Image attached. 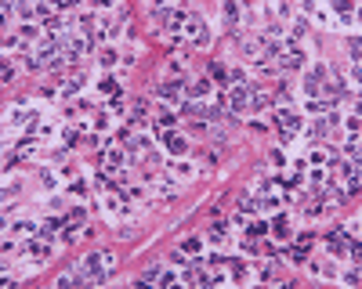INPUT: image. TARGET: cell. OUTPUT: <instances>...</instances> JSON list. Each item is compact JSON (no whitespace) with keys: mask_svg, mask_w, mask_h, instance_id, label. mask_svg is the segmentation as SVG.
Segmentation results:
<instances>
[{"mask_svg":"<svg viewBox=\"0 0 362 289\" xmlns=\"http://www.w3.org/2000/svg\"><path fill=\"white\" fill-rule=\"evenodd\" d=\"M174 123H178V116H174V109H159V127H163V130H171V127H174Z\"/></svg>","mask_w":362,"mask_h":289,"instance_id":"obj_18","label":"cell"},{"mask_svg":"<svg viewBox=\"0 0 362 289\" xmlns=\"http://www.w3.org/2000/svg\"><path fill=\"white\" fill-rule=\"evenodd\" d=\"M286 257H290L294 264H304V260H308V242H301V246H294V250H290Z\"/></svg>","mask_w":362,"mask_h":289,"instance_id":"obj_16","label":"cell"},{"mask_svg":"<svg viewBox=\"0 0 362 289\" xmlns=\"http://www.w3.org/2000/svg\"><path fill=\"white\" fill-rule=\"evenodd\" d=\"M199 250V239H185V253H196Z\"/></svg>","mask_w":362,"mask_h":289,"instance_id":"obj_29","label":"cell"},{"mask_svg":"<svg viewBox=\"0 0 362 289\" xmlns=\"http://www.w3.org/2000/svg\"><path fill=\"white\" fill-rule=\"evenodd\" d=\"M145 119H149V98H138L131 109V127H141Z\"/></svg>","mask_w":362,"mask_h":289,"instance_id":"obj_8","label":"cell"},{"mask_svg":"<svg viewBox=\"0 0 362 289\" xmlns=\"http://www.w3.org/2000/svg\"><path fill=\"white\" fill-rule=\"evenodd\" d=\"M76 138H80V130H76V127H69V130H62V145H65V148H69V145H73Z\"/></svg>","mask_w":362,"mask_h":289,"instance_id":"obj_25","label":"cell"},{"mask_svg":"<svg viewBox=\"0 0 362 289\" xmlns=\"http://www.w3.org/2000/svg\"><path fill=\"white\" fill-rule=\"evenodd\" d=\"M272 228H275V235H279V239H286V235H290V231H286V228H290V221H286V217H275V224H272Z\"/></svg>","mask_w":362,"mask_h":289,"instance_id":"obj_21","label":"cell"},{"mask_svg":"<svg viewBox=\"0 0 362 289\" xmlns=\"http://www.w3.org/2000/svg\"><path fill=\"white\" fill-rule=\"evenodd\" d=\"M156 98H159V101H178V105H181V101H185V84L171 80V84H163V87L156 91Z\"/></svg>","mask_w":362,"mask_h":289,"instance_id":"obj_6","label":"cell"},{"mask_svg":"<svg viewBox=\"0 0 362 289\" xmlns=\"http://www.w3.org/2000/svg\"><path fill=\"white\" fill-rule=\"evenodd\" d=\"M156 282H159V285H174V282H178V278H174V275H171V271H159V278H156Z\"/></svg>","mask_w":362,"mask_h":289,"instance_id":"obj_27","label":"cell"},{"mask_svg":"<svg viewBox=\"0 0 362 289\" xmlns=\"http://www.w3.org/2000/svg\"><path fill=\"white\" fill-rule=\"evenodd\" d=\"M210 239H214V242H228V224H221V221H218V224L210 228Z\"/></svg>","mask_w":362,"mask_h":289,"instance_id":"obj_19","label":"cell"},{"mask_svg":"<svg viewBox=\"0 0 362 289\" xmlns=\"http://www.w3.org/2000/svg\"><path fill=\"white\" fill-rule=\"evenodd\" d=\"M163 141H167V148H171L174 155H185V152H188V138H185V134H174V130H171Z\"/></svg>","mask_w":362,"mask_h":289,"instance_id":"obj_9","label":"cell"},{"mask_svg":"<svg viewBox=\"0 0 362 289\" xmlns=\"http://www.w3.org/2000/svg\"><path fill=\"white\" fill-rule=\"evenodd\" d=\"M272 119H275V127L283 130V141H294V130L301 127V116H297V109H279Z\"/></svg>","mask_w":362,"mask_h":289,"instance_id":"obj_3","label":"cell"},{"mask_svg":"<svg viewBox=\"0 0 362 289\" xmlns=\"http://www.w3.org/2000/svg\"><path fill=\"white\" fill-rule=\"evenodd\" d=\"M225 91H228V94H225L228 116H239V112L250 109V87H247V84H235V87H225Z\"/></svg>","mask_w":362,"mask_h":289,"instance_id":"obj_2","label":"cell"},{"mask_svg":"<svg viewBox=\"0 0 362 289\" xmlns=\"http://www.w3.org/2000/svg\"><path fill=\"white\" fill-rule=\"evenodd\" d=\"M185 36H188V44H207V22L199 18V15H188V22H185Z\"/></svg>","mask_w":362,"mask_h":289,"instance_id":"obj_5","label":"cell"},{"mask_svg":"<svg viewBox=\"0 0 362 289\" xmlns=\"http://www.w3.org/2000/svg\"><path fill=\"white\" fill-rule=\"evenodd\" d=\"M275 278H279V268H275V264L268 260V264L261 268V282H275Z\"/></svg>","mask_w":362,"mask_h":289,"instance_id":"obj_20","label":"cell"},{"mask_svg":"<svg viewBox=\"0 0 362 289\" xmlns=\"http://www.w3.org/2000/svg\"><path fill=\"white\" fill-rule=\"evenodd\" d=\"M134 231H138V224H119V228H116L119 239H134Z\"/></svg>","mask_w":362,"mask_h":289,"instance_id":"obj_24","label":"cell"},{"mask_svg":"<svg viewBox=\"0 0 362 289\" xmlns=\"http://www.w3.org/2000/svg\"><path fill=\"white\" fill-rule=\"evenodd\" d=\"M98 91H105V94H119V84H116V80H112V76H105Z\"/></svg>","mask_w":362,"mask_h":289,"instance_id":"obj_22","label":"cell"},{"mask_svg":"<svg viewBox=\"0 0 362 289\" xmlns=\"http://www.w3.org/2000/svg\"><path fill=\"white\" fill-rule=\"evenodd\" d=\"M44 185H47V188H55V185H58V177H55V170H44Z\"/></svg>","mask_w":362,"mask_h":289,"instance_id":"obj_28","label":"cell"},{"mask_svg":"<svg viewBox=\"0 0 362 289\" xmlns=\"http://www.w3.org/2000/svg\"><path fill=\"white\" fill-rule=\"evenodd\" d=\"M18 192H22V181H11V185H4V202H8V199H15Z\"/></svg>","mask_w":362,"mask_h":289,"instance_id":"obj_23","label":"cell"},{"mask_svg":"<svg viewBox=\"0 0 362 289\" xmlns=\"http://www.w3.org/2000/svg\"><path fill=\"white\" fill-rule=\"evenodd\" d=\"M344 152L358 159V134H351V138H348V145H344Z\"/></svg>","mask_w":362,"mask_h":289,"instance_id":"obj_26","label":"cell"},{"mask_svg":"<svg viewBox=\"0 0 362 289\" xmlns=\"http://www.w3.org/2000/svg\"><path fill=\"white\" fill-rule=\"evenodd\" d=\"M65 221H69V224H84V221H87L84 206H69V210H65Z\"/></svg>","mask_w":362,"mask_h":289,"instance_id":"obj_14","label":"cell"},{"mask_svg":"<svg viewBox=\"0 0 362 289\" xmlns=\"http://www.w3.org/2000/svg\"><path fill=\"white\" fill-rule=\"evenodd\" d=\"M188 91H192V98H207V94H210V80H196Z\"/></svg>","mask_w":362,"mask_h":289,"instance_id":"obj_17","label":"cell"},{"mask_svg":"<svg viewBox=\"0 0 362 289\" xmlns=\"http://www.w3.org/2000/svg\"><path fill=\"white\" fill-rule=\"evenodd\" d=\"M239 18H243V11H239L232 0H228V4H225V22H228V29H232V33H239Z\"/></svg>","mask_w":362,"mask_h":289,"instance_id":"obj_10","label":"cell"},{"mask_svg":"<svg viewBox=\"0 0 362 289\" xmlns=\"http://www.w3.org/2000/svg\"><path fill=\"white\" fill-rule=\"evenodd\" d=\"M73 268L80 271L84 285H91V282L102 285V282L112 278V271H116V257H112V253H87V257H80Z\"/></svg>","mask_w":362,"mask_h":289,"instance_id":"obj_1","label":"cell"},{"mask_svg":"<svg viewBox=\"0 0 362 289\" xmlns=\"http://www.w3.org/2000/svg\"><path fill=\"white\" fill-rule=\"evenodd\" d=\"M36 148H40V138H22V141H18V148H15V155H18V159H26V155H33Z\"/></svg>","mask_w":362,"mask_h":289,"instance_id":"obj_11","label":"cell"},{"mask_svg":"<svg viewBox=\"0 0 362 289\" xmlns=\"http://www.w3.org/2000/svg\"><path fill=\"white\" fill-rule=\"evenodd\" d=\"M159 271H163V268H159V264H152V268H145V271L138 275V285H149V282H156V278H159Z\"/></svg>","mask_w":362,"mask_h":289,"instance_id":"obj_15","label":"cell"},{"mask_svg":"<svg viewBox=\"0 0 362 289\" xmlns=\"http://www.w3.org/2000/svg\"><path fill=\"white\" fill-rule=\"evenodd\" d=\"M152 22H156L159 29H181V25L188 22V15H185V11H174V8H156V11H152Z\"/></svg>","mask_w":362,"mask_h":289,"instance_id":"obj_4","label":"cell"},{"mask_svg":"<svg viewBox=\"0 0 362 289\" xmlns=\"http://www.w3.org/2000/svg\"><path fill=\"white\" fill-rule=\"evenodd\" d=\"M80 87H84V76H73V80H65V84H62V98H73Z\"/></svg>","mask_w":362,"mask_h":289,"instance_id":"obj_13","label":"cell"},{"mask_svg":"<svg viewBox=\"0 0 362 289\" xmlns=\"http://www.w3.org/2000/svg\"><path fill=\"white\" fill-rule=\"evenodd\" d=\"M268 105H272V94H268V91H254V94H250V109H254V112H261V109H268Z\"/></svg>","mask_w":362,"mask_h":289,"instance_id":"obj_12","label":"cell"},{"mask_svg":"<svg viewBox=\"0 0 362 289\" xmlns=\"http://www.w3.org/2000/svg\"><path fill=\"white\" fill-rule=\"evenodd\" d=\"M304 65V51L301 47H283L279 51V69H301Z\"/></svg>","mask_w":362,"mask_h":289,"instance_id":"obj_7","label":"cell"}]
</instances>
